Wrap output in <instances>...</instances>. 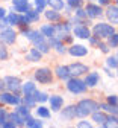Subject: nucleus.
<instances>
[{"label":"nucleus","instance_id":"6","mask_svg":"<svg viewBox=\"0 0 118 128\" xmlns=\"http://www.w3.org/2000/svg\"><path fill=\"white\" fill-rule=\"evenodd\" d=\"M15 38H17V34H15L14 29H11V28L0 29V43H3V44H14Z\"/></svg>","mask_w":118,"mask_h":128},{"label":"nucleus","instance_id":"29","mask_svg":"<svg viewBox=\"0 0 118 128\" xmlns=\"http://www.w3.org/2000/svg\"><path fill=\"white\" fill-rule=\"evenodd\" d=\"M37 114L39 116V118H44V119H48L50 118V108H47V107H38L37 108Z\"/></svg>","mask_w":118,"mask_h":128},{"label":"nucleus","instance_id":"10","mask_svg":"<svg viewBox=\"0 0 118 128\" xmlns=\"http://www.w3.org/2000/svg\"><path fill=\"white\" fill-rule=\"evenodd\" d=\"M73 34L77 37V38H82V40H88L91 37V30L86 24H77L74 26L73 29Z\"/></svg>","mask_w":118,"mask_h":128},{"label":"nucleus","instance_id":"44","mask_svg":"<svg viewBox=\"0 0 118 128\" xmlns=\"http://www.w3.org/2000/svg\"><path fill=\"white\" fill-rule=\"evenodd\" d=\"M100 5H109V0H98Z\"/></svg>","mask_w":118,"mask_h":128},{"label":"nucleus","instance_id":"14","mask_svg":"<svg viewBox=\"0 0 118 128\" xmlns=\"http://www.w3.org/2000/svg\"><path fill=\"white\" fill-rule=\"evenodd\" d=\"M106 17H108V20L112 22V23H117V22H118V5H108Z\"/></svg>","mask_w":118,"mask_h":128},{"label":"nucleus","instance_id":"47","mask_svg":"<svg viewBox=\"0 0 118 128\" xmlns=\"http://www.w3.org/2000/svg\"><path fill=\"white\" fill-rule=\"evenodd\" d=\"M117 5H118V0H117Z\"/></svg>","mask_w":118,"mask_h":128},{"label":"nucleus","instance_id":"4","mask_svg":"<svg viewBox=\"0 0 118 128\" xmlns=\"http://www.w3.org/2000/svg\"><path fill=\"white\" fill-rule=\"evenodd\" d=\"M35 79L39 84H50L53 81V73L47 67H41V69L35 70Z\"/></svg>","mask_w":118,"mask_h":128},{"label":"nucleus","instance_id":"9","mask_svg":"<svg viewBox=\"0 0 118 128\" xmlns=\"http://www.w3.org/2000/svg\"><path fill=\"white\" fill-rule=\"evenodd\" d=\"M86 15L89 18H98V17H102L103 15V9H102V5H94V3H88L86 8Z\"/></svg>","mask_w":118,"mask_h":128},{"label":"nucleus","instance_id":"16","mask_svg":"<svg viewBox=\"0 0 118 128\" xmlns=\"http://www.w3.org/2000/svg\"><path fill=\"white\" fill-rule=\"evenodd\" d=\"M100 81V75L97 72H91V73H86V78H85V84L86 87H95Z\"/></svg>","mask_w":118,"mask_h":128},{"label":"nucleus","instance_id":"34","mask_svg":"<svg viewBox=\"0 0 118 128\" xmlns=\"http://www.w3.org/2000/svg\"><path fill=\"white\" fill-rule=\"evenodd\" d=\"M67 5L70 8H73V11H74L76 8H80L83 5V0H67Z\"/></svg>","mask_w":118,"mask_h":128},{"label":"nucleus","instance_id":"25","mask_svg":"<svg viewBox=\"0 0 118 128\" xmlns=\"http://www.w3.org/2000/svg\"><path fill=\"white\" fill-rule=\"evenodd\" d=\"M47 5L52 8V9H55V11H61L65 6L64 0H47Z\"/></svg>","mask_w":118,"mask_h":128},{"label":"nucleus","instance_id":"36","mask_svg":"<svg viewBox=\"0 0 118 128\" xmlns=\"http://www.w3.org/2000/svg\"><path fill=\"white\" fill-rule=\"evenodd\" d=\"M108 104H111V105H118V96H117V94H109V96H108Z\"/></svg>","mask_w":118,"mask_h":128},{"label":"nucleus","instance_id":"48","mask_svg":"<svg viewBox=\"0 0 118 128\" xmlns=\"http://www.w3.org/2000/svg\"><path fill=\"white\" fill-rule=\"evenodd\" d=\"M117 23H118V22H117Z\"/></svg>","mask_w":118,"mask_h":128},{"label":"nucleus","instance_id":"7","mask_svg":"<svg viewBox=\"0 0 118 128\" xmlns=\"http://www.w3.org/2000/svg\"><path fill=\"white\" fill-rule=\"evenodd\" d=\"M0 102L2 104H9V105H18V104H21V98L17 93L3 92V93H0Z\"/></svg>","mask_w":118,"mask_h":128},{"label":"nucleus","instance_id":"22","mask_svg":"<svg viewBox=\"0 0 118 128\" xmlns=\"http://www.w3.org/2000/svg\"><path fill=\"white\" fill-rule=\"evenodd\" d=\"M45 18H47L48 22H52V23L61 22V14H59V11L50 9V11H45Z\"/></svg>","mask_w":118,"mask_h":128},{"label":"nucleus","instance_id":"21","mask_svg":"<svg viewBox=\"0 0 118 128\" xmlns=\"http://www.w3.org/2000/svg\"><path fill=\"white\" fill-rule=\"evenodd\" d=\"M21 92H23V94H35L37 93V86L32 81H27L26 84H21Z\"/></svg>","mask_w":118,"mask_h":128},{"label":"nucleus","instance_id":"46","mask_svg":"<svg viewBox=\"0 0 118 128\" xmlns=\"http://www.w3.org/2000/svg\"><path fill=\"white\" fill-rule=\"evenodd\" d=\"M3 87H5V86H3V79H0V92H2Z\"/></svg>","mask_w":118,"mask_h":128},{"label":"nucleus","instance_id":"2","mask_svg":"<svg viewBox=\"0 0 118 128\" xmlns=\"http://www.w3.org/2000/svg\"><path fill=\"white\" fill-rule=\"evenodd\" d=\"M67 88L73 94H80V93H85L88 87H86L85 81H82L79 76H73V78L67 79Z\"/></svg>","mask_w":118,"mask_h":128},{"label":"nucleus","instance_id":"38","mask_svg":"<svg viewBox=\"0 0 118 128\" xmlns=\"http://www.w3.org/2000/svg\"><path fill=\"white\" fill-rule=\"evenodd\" d=\"M18 24H20V26H29V24H30V22H29V18H27V15H20V22H18Z\"/></svg>","mask_w":118,"mask_h":128},{"label":"nucleus","instance_id":"3","mask_svg":"<svg viewBox=\"0 0 118 128\" xmlns=\"http://www.w3.org/2000/svg\"><path fill=\"white\" fill-rule=\"evenodd\" d=\"M114 32H115V28L108 23H97L92 28V35H95L98 38H109Z\"/></svg>","mask_w":118,"mask_h":128},{"label":"nucleus","instance_id":"43","mask_svg":"<svg viewBox=\"0 0 118 128\" xmlns=\"http://www.w3.org/2000/svg\"><path fill=\"white\" fill-rule=\"evenodd\" d=\"M6 17V9L5 8H0V20H3Z\"/></svg>","mask_w":118,"mask_h":128},{"label":"nucleus","instance_id":"1","mask_svg":"<svg viewBox=\"0 0 118 128\" xmlns=\"http://www.w3.org/2000/svg\"><path fill=\"white\" fill-rule=\"evenodd\" d=\"M95 110H98V102H95L92 99H82L76 105V116L86 118V116L92 114Z\"/></svg>","mask_w":118,"mask_h":128},{"label":"nucleus","instance_id":"30","mask_svg":"<svg viewBox=\"0 0 118 128\" xmlns=\"http://www.w3.org/2000/svg\"><path fill=\"white\" fill-rule=\"evenodd\" d=\"M35 47L41 52V54H47L48 50H50V46H48V43L47 41H41V43H37L35 44Z\"/></svg>","mask_w":118,"mask_h":128},{"label":"nucleus","instance_id":"41","mask_svg":"<svg viewBox=\"0 0 118 128\" xmlns=\"http://www.w3.org/2000/svg\"><path fill=\"white\" fill-rule=\"evenodd\" d=\"M88 40H89V43H91L92 46H98V43H100V38H98V37H95V35H91Z\"/></svg>","mask_w":118,"mask_h":128},{"label":"nucleus","instance_id":"20","mask_svg":"<svg viewBox=\"0 0 118 128\" xmlns=\"http://www.w3.org/2000/svg\"><path fill=\"white\" fill-rule=\"evenodd\" d=\"M56 75H58V78L59 79H68L70 78V70H68V66H58L56 67Z\"/></svg>","mask_w":118,"mask_h":128},{"label":"nucleus","instance_id":"33","mask_svg":"<svg viewBox=\"0 0 118 128\" xmlns=\"http://www.w3.org/2000/svg\"><path fill=\"white\" fill-rule=\"evenodd\" d=\"M109 47H118V32H114L109 37Z\"/></svg>","mask_w":118,"mask_h":128},{"label":"nucleus","instance_id":"24","mask_svg":"<svg viewBox=\"0 0 118 128\" xmlns=\"http://www.w3.org/2000/svg\"><path fill=\"white\" fill-rule=\"evenodd\" d=\"M24 14L27 15V18H29L30 23H37V22L39 20V12H38L37 9H27Z\"/></svg>","mask_w":118,"mask_h":128},{"label":"nucleus","instance_id":"19","mask_svg":"<svg viewBox=\"0 0 118 128\" xmlns=\"http://www.w3.org/2000/svg\"><path fill=\"white\" fill-rule=\"evenodd\" d=\"M106 119H108V114H105L103 111L95 110L94 113H92V120H94L97 125H102V126H103V124L106 122Z\"/></svg>","mask_w":118,"mask_h":128},{"label":"nucleus","instance_id":"42","mask_svg":"<svg viewBox=\"0 0 118 128\" xmlns=\"http://www.w3.org/2000/svg\"><path fill=\"white\" fill-rule=\"evenodd\" d=\"M77 126H79V128H89V126H91V122H88V120H82V122L77 124Z\"/></svg>","mask_w":118,"mask_h":128},{"label":"nucleus","instance_id":"37","mask_svg":"<svg viewBox=\"0 0 118 128\" xmlns=\"http://www.w3.org/2000/svg\"><path fill=\"white\" fill-rule=\"evenodd\" d=\"M0 60H8V50L3 44H0Z\"/></svg>","mask_w":118,"mask_h":128},{"label":"nucleus","instance_id":"27","mask_svg":"<svg viewBox=\"0 0 118 128\" xmlns=\"http://www.w3.org/2000/svg\"><path fill=\"white\" fill-rule=\"evenodd\" d=\"M103 126H106V128H112V126H118V116H114V114H111V116H108V119H106V122L103 124Z\"/></svg>","mask_w":118,"mask_h":128},{"label":"nucleus","instance_id":"8","mask_svg":"<svg viewBox=\"0 0 118 128\" xmlns=\"http://www.w3.org/2000/svg\"><path fill=\"white\" fill-rule=\"evenodd\" d=\"M70 70V76H80V75H85L88 73V66L86 64H82V62H74L71 66H68Z\"/></svg>","mask_w":118,"mask_h":128},{"label":"nucleus","instance_id":"32","mask_svg":"<svg viewBox=\"0 0 118 128\" xmlns=\"http://www.w3.org/2000/svg\"><path fill=\"white\" fill-rule=\"evenodd\" d=\"M47 6V0H35V9L38 12H42Z\"/></svg>","mask_w":118,"mask_h":128},{"label":"nucleus","instance_id":"45","mask_svg":"<svg viewBox=\"0 0 118 128\" xmlns=\"http://www.w3.org/2000/svg\"><path fill=\"white\" fill-rule=\"evenodd\" d=\"M105 72H106V73H108V75H109V76H114V75H112V72H111V70H109V67H106V69H105Z\"/></svg>","mask_w":118,"mask_h":128},{"label":"nucleus","instance_id":"18","mask_svg":"<svg viewBox=\"0 0 118 128\" xmlns=\"http://www.w3.org/2000/svg\"><path fill=\"white\" fill-rule=\"evenodd\" d=\"M41 56H42V54L37 49V47H32L29 50V54L26 55V60H29L32 62H37V61H41Z\"/></svg>","mask_w":118,"mask_h":128},{"label":"nucleus","instance_id":"13","mask_svg":"<svg viewBox=\"0 0 118 128\" xmlns=\"http://www.w3.org/2000/svg\"><path fill=\"white\" fill-rule=\"evenodd\" d=\"M61 118L64 120H73L76 118V105H68L61 111Z\"/></svg>","mask_w":118,"mask_h":128},{"label":"nucleus","instance_id":"26","mask_svg":"<svg viewBox=\"0 0 118 128\" xmlns=\"http://www.w3.org/2000/svg\"><path fill=\"white\" fill-rule=\"evenodd\" d=\"M24 126H29V128H41V126H42V122L29 116V118L24 120Z\"/></svg>","mask_w":118,"mask_h":128},{"label":"nucleus","instance_id":"11","mask_svg":"<svg viewBox=\"0 0 118 128\" xmlns=\"http://www.w3.org/2000/svg\"><path fill=\"white\" fill-rule=\"evenodd\" d=\"M47 101L50 102V108H52V111H59L62 108V105H64V99H62V96H59V94H52Z\"/></svg>","mask_w":118,"mask_h":128},{"label":"nucleus","instance_id":"5","mask_svg":"<svg viewBox=\"0 0 118 128\" xmlns=\"http://www.w3.org/2000/svg\"><path fill=\"white\" fill-rule=\"evenodd\" d=\"M3 86L14 93H18L21 90V79L17 76H5L3 78Z\"/></svg>","mask_w":118,"mask_h":128},{"label":"nucleus","instance_id":"17","mask_svg":"<svg viewBox=\"0 0 118 128\" xmlns=\"http://www.w3.org/2000/svg\"><path fill=\"white\" fill-rule=\"evenodd\" d=\"M41 34L45 37V38H50V37H55L56 35V30H55V24H42L39 28Z\"/></svg>","mask_w":118,"mask_h":128},{"label":"nucleus","instance_id":"35","mask_svg":"<svg viewBox=\"0 0 118 128\" xmlns=\"http://www.w3.org/2000/svg\"><path fill=\"white\" fill-rule=\"evenodd\" d=\"M35 98H37V101H39V102H45V101L48 99V94L44 93V92H37Z\"/></svg>","mask_w":118,"mask_h":128},{"label":"nucleus","instance_id":"39","mask_svg":"<svg viewBox=\"0 0 118 128\" xmlns=\"http://www.w3.org/2000/svg\"><path fill=\"white\" fill-rule=\"evenodd\" d=\"M6 110L5 108H0V126H3V122L6 120Z\"/></svg>","mask_w":118,"mask_h":128},{"label":"nucleus","instance_id":"23","mask_svg":"<svg viewBox=\"0 0 118 128\" xmlns=\"http://www.w3.org/2000/svg\"><path fill=\"white\" fill-rule=\"evenodd\" d=\"M98 108H103L105 111L114 114V116H118V105H111V104H98Z\"/></svg>","mask_w":118,"mask_h":128},{"label":"nucleus","instance_id":"15","mask_svg":"<svg viewBox=\"0 0 118 128\" xmlns=\"http://www.w3.org/2000/svg\"><path fill=\"white\" fill-rule=\"evenodd\" d=\"M12 5H14V9L17 12H26L27 9H30V5H29V0H12Z\"/></svg>","mask_w":118,"mask_h":128},{"label":"nucleus","instance_id":"12","mask_svg":"<svg viewBox=\"0 0 118 128\" xmlns=\"http://www.w3.org/2000/svg\"><path fill=\"white\" fill-rule=\"evenodd\" d=\"M68 54L71 56H85V55H88V49L82 44H73L68 49Z\"/></svg>","mask_w":118,"mask_h":128},{"label":"nucleus","instance_id":"31","mask_svg":"<svg viewBox=\"0 0 118 128\" xmlns=\"http://www.w3.org/2000/svg\"><path fill=\"white\" fill-rule=\"evenodd\" d=\"M106 64L109 69H117L118 67V56H109L106 60Z\"/></svg>","mask_w":118,"mask_h":128},{"label":"nucleus","instance_id":"28","mask_svg":"<svg viewBox=\"0 0 118 128\" xmlns=\"http://www.w3.org/2000/svg\"><path fill=\"white\" fill-rule=\"evenodd\" d=\"M6 20H8V24H18V22H20V15L17 14V12H11V14H8V17H6Z\"/></svg>","mask_w":118,"mask_h":128},{"label":"nucleus","instance_id":"40","mask_svg":"<svg viewBox=\"0 0 118 128\" xmlns=\"http://www.w3.org/2000/svg\"><path fill=\"white\" fill-rule=\"evenodd\" d=\"M98 47H100V49H102V52H105V54H109V50H111L109 44H105V43H102V41L98 43Z\"/></svg>","mask_w":118,"mask_h":128}]
</instances>
